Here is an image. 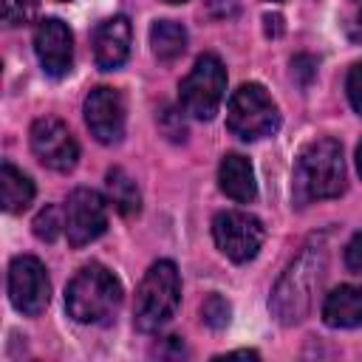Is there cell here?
Masks as SVG:
<instances>
[{
    "label": "cell",
    "instance_id": "obj_1",
    "mask_svg": "<svg viewBox=\"0 0 362 362\" xmlns=\"http://www.w3.org/2000/svg\"><path fill=\"white\" fill-rule=\"evenodd\" d=\"M342 189H345L342 144L337 139L308 141L294 164V201L303 206L311 201L337 198Z\"/></svg>",
    "mask_w": 362,
    "mask_h": 362
},
{
    "label": "cell",
    "instance_id": "obj_2",
    "mask_svg": "<svg viewBox=\"0 0 362 362\" xmlns=\"http://www.w3.org/2000/svg\"><path fill=\"white\" fill-rule=\"evenodd\" d=\"M325 269V246L322 243H308L303 246V252L294 257V263L283 272V277L277 280L269 308L272 314L283 322V325H294L300 322L308 308H311V291L320 283Z\"/></svg>",
    "mask_w": 362,
    "mask_h": 362
},
{
    "label": "cell",
    "instance_id": "obj_3",
    "mask_svg": "<svg viewBox=\"0 0 362 362\" xmlns=\"http://www.w3.org/2000/svg\"><path fill=\"white\" fill-rule=\"evenodd\" d=\"M122 294L124 291H122L119 277L113 272H107L105 266L90 263V266H82L71 277V283L65 288V308L76 322L99 325L116 314Z\"/></svg>",
    "mask_w": 362,
    "mask_h": 362
},
{
    "label": "cell",
    "instance_id": "obj_4",
    "mask_svg": "<svg viewBox=\"0 0 362 362\" xmlns=\"http://www.w3.org/2000/svg\"><path fill=\"white\" fill-rule=\"evenodd\" d=\"M178 300H181V277H178L175 263L173 260L153 263L136 291V305H133L136 328L144 334L158 331L161 325L173 320Z\"/></svg>",
    "mask_w": 362,
    "mask_h": 362
},
{
    "label": "cell",
    "instance_id": "obj_5",
    "mask_svg": "<svg viewBox=\"0 0 362 362\" xmlns=\"http://www.w3.org/2000/svg\"><path fill=\"white\" fill-rule=\"evenodd\" d=\"M226 127L243 141H257L280 127V110L263 85L246 82L229 96Z\"/></svg>",
    "mask_w": 362,
    "mask_h": 362
},
{
    "label": "cell",
    "instance_id": "obj_6",
    "mask_svg": "<svg viewBox=\"0 0 362 362\" xmlns=\"http://www.w3.org/2000/svg\"><path fill=\"white\" fill-rule=\"evenodd\" d=\"M223 93H226V68H223L221 57L201 54L178 88L184 113H189L192 119L209 122L218 113Z\"/></svg>",
    "mask_w": 362,
    "mask_h": 362
},
{
    "label": "cell",
    "instance_id": "obj_7",
    "mask_svg": "<svg viewBox=\"0 0 362 362\" xmlns=\"http://www.w3.org/2000/svg\"><path fill=\"white\" fill-rule=\"evenodd\" d=\"M212 238H215V246L229 260L246 263L260 252L266 229L255 215L229 209V212H218L212 218Z\"/></svg>",
    "mask_w": 362,
    "mask_h": 362
},
{
    "label": "cell",
    "instance_id": "obj_8",
    "mask_svg": "<svg viewBox=\"0 0 362 362\" xmlns=\"http://www.w3.org/2000/svg\"><path fill=\"white\" fill-rule=\"evenodd\" d=\"M28 141H31V153L37 156L40 164H45L48 170L57 173H71L79 161V144L71 136L68 124L54 119V116H42L31 124L28 130Z\"/></svg>",
    "mask_w": 362,
    "mask_h": 362
},
{
    "label": "cell",
    "instance_id": "obj_9",
    "mask_svg": "<svg viewBox=\"0 0 362 362\" xmlns=\"http://www.w3.org/2000/svg\"><path fill=\"white\" fill-rule=\"evenodd\" d=\"M8 300L25 317H37L40 311H45V305L51 300V283H48L45 266L37 257L17 255L11 260V266H8Z\"/></svg>",
    "mask_w": 362,
    "mask_h": 362
},
{
    "label": "cell",
    "instance_id": "obj_10",
    "mask_svg": "<svg viewBox=\"0 0 362 362\" xmlns=\"http://www.w3.org/2000/svg\"><path fill=\"white\" fill-rule=\"evenodd\" d=\"M107 229V206L96 189L79 187L65 201V235L74 249L96 240Z\"/></svg>",
    "mask_w": 362,
    "mask_h": 362
},
{
    "label": "cell",
    "instance_id": "obj_11",
    "mask_svg": "<svg viewBox=\"0 0 362 362\" xmlns=\"http://www.w3.org/2000/svg\"><path fill=\"white\" fill-rule=\"evenodd\" d=\"M85 124L99 144H116L124 136V102L122 93L102 85L85 99Z\"/></svg>",
    "mask_w": 362,
    "mask_h": 362
},
{
    "label": "cell",
    "instance_id": "obj_12",
    "mask_svg": "<svg viewBox=\"0 0 362 362\" xmlns=\"http://www.w3.org/2000/svg\"><path fill=\"white\" fill-rule=\"evenodd\" d=\"M34 51H37V59H40V65L48 76H54V79L65 76L74 65V34H71V28L57 17L40 20L37 28H34Z\"/></svg>",
    "mask_w": 362,
    "mask_h": 362
},
{
    "label": "cell",
    "instance_id": "obj_13",
    "mask_svg": "<svg viewBox=\"0 0 362 362\" xmlns=\"http://www.w3.org/2000/svg\"><path fill=\"white\" fill-rule=\"evenodd\" d=\"M130 40H133V28H130V20L124 14H116V17H107L105 23H99L93 31L96 65L102 71L122 68L124 59L130 57Z\"/></svg>",
    "mask_w": 362,
    "mask_h": 362
},
{
    "label": "cell",
    "instance_id": "obj_14",
    "mask_svg": "<svg viewBox=\"0 0 362 362\" xmlns=\"http://www.w3.org/2000/svg\"><path fill=\"white\" fill-rule=\"evenodd\" d=\"M218 184L238 204H252L255 195H257L255 170H252L249 158H243L240 153H226L223 156V161L218 167Z\"/></svg>",
    "mask_w": 362,
    "mask_h": 362
},
{
    "label": "cell",
    "instance_id": "obj_15",
    "mask_svg": "<svg viewBox=\"0 0 362 362\" xmlns=\"http://www.w3.org/2000/svg\"><path fill=\"white\" fill-rule=\"evenodd\" d=\"M322 320L331 328L362 325V286H339L322 303Z\"/></svg>",
    "mask_w": 362,
    "mask_h": 362
},
{
    "label": "cell",
    "instance_id": "obj_16",
    "mask_svg": "<svg viewBox=\"0 0 362 362\" xmlns=\"http://www.w3.org/2000/svg\"><path fill=\"white\" fill-rule=\"evenodd\" d=\"M0 201H3V209L17 215V212H25L34 201V181L17 170L11 161H3L0 167Z\"/></svg>",
    "mask_w": 362,
    "mask_h": 362
},
{
    "label": "cell",
    "instance_id": "obj_17",
    "mask_svg": "<svg viewBox=\"0 0 362 362\" xmlns=\"http://www.w3.org/2000/svg\"><path fill=\"white\" fill-rule=\"evenodd\" d=\"M150 45L161 62H173L187 51V28L173 20H156L150 28Z\"/></svg>",
    "mask_w": 362,
    "mask_h": 362
},
{
    "label": "cell",
    "instance_id": "obj_18",
    "mask_svg": "<svg viewBox=\"0 0 362 362\" xmlns=\"http://www.w3.org/2000/svg\"><path fill=\"white\" fill-rule=\"evenodd\" d=\"M105 187H107V201L113 204V209L124 218L136 215L139 206H141V198H139V187L136 181L122 170V167H113L105 178Z\"/></svg>",
    "mask_w": 362,
    "mask_h": 362
},
{
    "label": "cell",
    "instance_id": "obj_19",
    "mask_svg": "<svg viewBox=\"0 0 362 362\" xmlns=\"http://www.w3.org/2000/svg\"><path fill=\"white\" fill-rule=\"evenodd\" d=\"M31 229H34V235L40 238V240H45V243H51V240H57L59 238V232L65 229V212H59L57 206H42L40 212H37V218H34V223H31Z\"/></svg>",
    "mask_w": 362,
    "mask_h": 362
},
{
    "label": "cell",
    "instance_id": "obj_20",
    "mask_svg": "<svg viewBox=\"0 0 362 362\" xmlns=\"http://www.w3.org/2000/svg\"><path fill=\"white\" fill-rule=\"evenodd\" d=\"M229 314H232V308H229V303H226L221 294H209V297L204 300V305H201V317H204V322H206L212 331L226 328V325H229Z\"/></svg>",
    "mask_w": 362,
    "mask_h": 362
},
{
    "label": "cell",
    "instance_id": "obj_21",
    "mask_svg": "<svg viewBox=\"0 0 362 362\" xmlns=\"http://www.w3.org/2000/svg\"><path fill=\"white\" fill-rule=\"evenodd\" d=\"M37 17V0H3V23L25 25Z\"/></svg>",
    "mask_w": 362,
    "mask_h": 362
},
{
    "label": "cell",
    "instance_id": "obj_22",
    "mask_svg": "<svg viewBox=\"0 0 362 362\" xmlns=\"http://www.w3.org/2000/svg\"><path fill=\"white\" fill-rule=\"evenodd\" d=\"M345 90H348V99H351V107L362 116V62H356L351 71H348V79H345Z\"/></svg>",
    "mask_w": 362,
    "mask_h": 362
},
{
    "label": "cell",
    "instance_id": "obj_23",
    "mask_svg": "<svg viewBox=\"0 0 362 362\" xmlns=\"http://www.w3.org/2000/svg\"><path fill=\"white\" fill-rule=\"evenodd\" d=\"M345 266L354 274H362V232H356L345 246Z\"/></svg>",
    "mask_w": 362,
    "mask_h": 362
},
{
    "label": "cell",
    "instance_id": "obj_24",
    "mask_svg": "<svg viewBox=\"0 0 362 362\" xmlns=\"http://www.w3.org/2000/svg\"><path fill=\"white\" fill-rule=\"evenodd\" d=\"M314 65H317V62H314L311 57H305V54H300V57H294V59H291V74L300 79V85H303V88H305V85L311 82V76L317 74V71H314Z\"/></svg>",
    "mask_w": 362,
    "mask_h": 362
},
{
    "label": "cell",
    "instance_id": "obj_25",
    "mask_svg": "<svg viewBox=\"0 0 362 362\" xmlns=\"http://www.w3.org/2000/svg\"><path fill=\"white\" fill-rule=\"evenodd\" d=\"M263 23H266V34H269V37H277V34L283 31V17H280V14H266Z\"/></svg>",
    "mask_w": 362,
    "mask_h": 362
},
{
    "label": "cell",
    "instance_id": "obj_26",
    "mask_svg": "<svg viewBox=\"0 0 362 362\" xmlns=\"http://www.w3.org/2000/svg\"><path fill=\"white\" fill-rule=\"evenodd\" d=\"M348 37H351L354 42H362V11L354 17V23H351V28H348Z\"/></svg>",
    "mask_w": 362,
    "mask_h": 362
},
{
    "label": "cell",
    "instance_id": "obj_27",
    "mask_svg": "<svg viewBox=\"0 0 362 362\" xmlns=\"http://www.w3.org/2000/svg\"><path fill=\"white\" fill-rule=\"evenodd\" d=\"M356 170H359V175H362V141H359V147H356Z\"/></svg>",
    "mask_w": 362,
    "mask_h": 362
},
{
    "label": "cell",
    "instance_id": "obj_28",
    "mask_svg": "<svg viewBox=\"0 0 362 362\" xmlns=\"http://www.w3.org/2000/svg\"><path fill=\"white\" fill-rule=\"evenodd\" d=\"M167 3H184V0H167Z\"/></svg>",
    "mask_w": 362,
    "mask_h": 362
}]
</instances>
